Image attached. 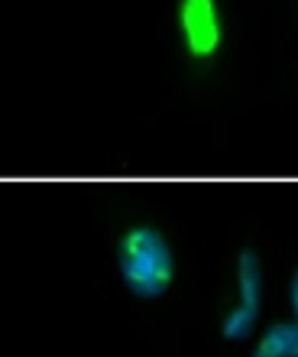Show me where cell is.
<instances>
[{
    "instance_id": "obj_4",
    "label": "cell",
    "mask_w": 298,
    "mask_h": 357,
    "mask_svg": "<svg viewBox=\"0 0 298 357\" xmlns=\"http://www.w3.org/2000/svg\"><path fill=\"white\" fill-rule=\"evenodd\" d=\"M253 357H298V321H276L266 328Z\"/></svg>"
},
{
    "instance_id": "obj_2",
    "label": "cell",
    "mask_w": 298,
    "mask_h": 357,
    "mask_svg": "<svg viewBox=\"0 0 298 357\" xmlns=\"http://www.w3.org/2000/svg\"><path fill=\"white\" fill-rule=\"evenodd\" d=\"M175 26L188 59L201 66L214 62L224 49L221 0H175Z\"/></svg>"
},
{
    "instance_id": "obj_3",
    "label": "cell",
    "mask_w": 298,
    "mask_h": 357,
    "mask_svg": "<svg viewBox=\"0 0 298 357\" xmlns=\"http://www.w3.org/2000/svg\"><path fill=\"white\" fill-rule=\"evenodd\" d=\"M237 280H240V302L221 321V335L227 341H243L260 319V296H262V264L253 247H243L237 257Z\"/></svg>"
},
{
    "instance_id": "obj_1",
    "label": "cell",
    "mask_w": 298,
    "mask_h": 357,
    "mask_svg": "<svg viewBox=\"0 0 298 357\" xmlns=\"http://www.w3.org/2000/svg\"><path fill=\"white\" fill-rule=\"evenodd\" d=\"M117 266L123 286L136 299H159L175 282V257L162 231L136 225L117 241Z\"/></svg>"
},
{
    "instance_id": "obj_5",
    "label": "cell",
    "mask_w": 298,
    "mask_h": 357,
    "mask_svg": "<svg viewBox=\"0 0 298 357\" xmlns=\"http://www.w3.org/2000/svg\"><path fill=\"white\" fill-rule=\"evenodd\" d=\"M289 299H292V315H295V321H298V270H295V276H292V292H289Z\"/></svg>"
}]
</instances>
